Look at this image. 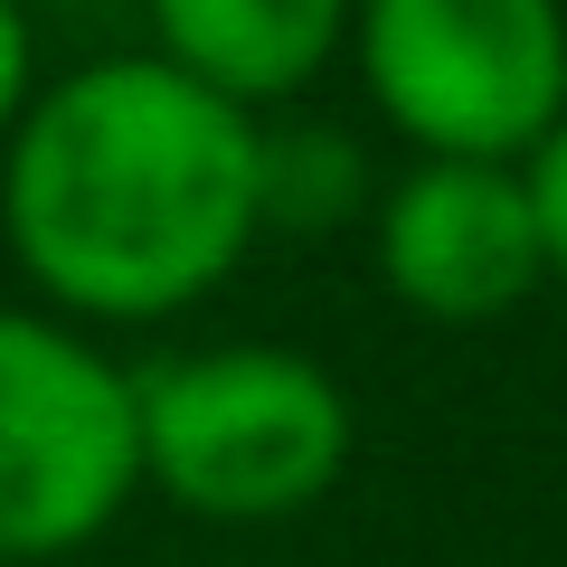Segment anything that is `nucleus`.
<instances>
[{"label":"nucleus","mask_w":567,"mask_h":567,"mask_svg":"<svg viewBox=\"0 0 567 567\" xmlns=\"http://www.w3.org/2000/svg\"><path fill=\"white\" fill-rule=\"evenodd\" d=\"M20 10H29V20H39V10H95V0H20Z\"/></svg>","instance_id":"obj_10"},{"label":"nucleus","mask_w":567,"mask_h":567,"mask_svg":"<svg viewBox=\"0 0 567 567\" xmlns=\"http://www.w3.org/2000/svg\"><path fill=\"white\" fill-rule=\"evenodd\" d=\"M142 492L199 529H284L360 464V406L303 341H181L133 360Z\"/></svg>","instance_id":"obj_2"},{"label":"nucleus","mask_w":567,"mask_h":567,"mask_svg":"<svg viewBox=\"0 0 567 567\" xmlns=\"http://www.w3.org/2000/svg\"><path fill=\"white\" fill-rule=\"evenodd\" d=\"M29 95H39V20H29L20 0H0V152L20 133Z\"/></svg>","instance_id":"obj_9"},{"label":"nucleus","mask_w":567,"mask_h":567,"mask_svg":"<svg viewBox=\"0 0 567 567\" xmlns=\"http://www.w3.org/2000/svg\"><path fill=\"white\" fill-rule=\"evenodd\" d=\"M360 0H142L152 58L199 76L246 114H293L331 66L350 58Z\"/></svg>","instance_id":"obj_6"},{"label":"nucleus","mask_w":567,"mask_h":567,"mask_svg":"<svg viewBox=\"0 0 567 567\" xmlns=\"http://www.w3.org/2000/svg\"><path fill=\"white\" fill-rule=\"evenodd\" d=\"M0 246L85 331L181 322L265 246V114L152 48L39 76L0 152Z\"/></svg>","instance_id":"obj_1"},{"label":"nucleus","mask_w":567,"mask_h":567,"mask_svg":"<svg viewBox=\"0 0 567 567\" xmlns=\"http://www.w3.org/2000/svg\"><path fill=\"white\" fill-rule=\"evenodd\" d=\"M388 171L369 162V142L350 123H303L265 114V237H341L369 227Z\"/></svg>","instance_id":"obj_7"},{"label":"nucleus","mask_w":567,"mask_h":567,"mask_svg":"<svg viewBox=\"0 0 567 567\" xmlns=\"http://www.w3.org/2000/svg\"><path fill=\"white\" fill-rule=\"evenodd\" d=\"M369 275L398 312L435 331H492L548 293V246L529 208L520 162H425L406 152L388 171L379 208L360 227Z\"/></svg>","instance_id":"obj_5"},{"label":"nucleus","mask_w":567,"mask_h":567,"mask_svg":"<svg viewBox=\"0 0 567 567\" xmlns=\"http://www.w3.org/2000/svg\"><path fill=\"white\" fill-rule=\"evenodd\" d=\"M341 66L425 162H529L567 123V0H360Z\"/></svg>","instance_id":"obj_3"},{"label":"nucleus","mask_w":567,"mask_h":567,"mask_svg":"<svg viewBox=\"0 0 567 567\" xmlns=\"http://www.w3.org/2000/svg\"><path fill=\"white\" fill-rule=\"evenodd\" d=\"M520 171H529V208H539V246H548V293H567V123Z\"/></svg>","instance_id":"obj_8"},{"label":"nucleus","mask_w":567,"mask_h":567,"mask_svg":"<svg viewBox=\"0 0 567 567\" xmlns=\"http://www.w3.org/2000/svg\"><path fill=\"white\" fill-rule=\"evenodd\" d=\"M133 502V360L29 293L0 303V567L85 558Z\"/></svg>","instance_id":"obj_4"}]
</instances>
